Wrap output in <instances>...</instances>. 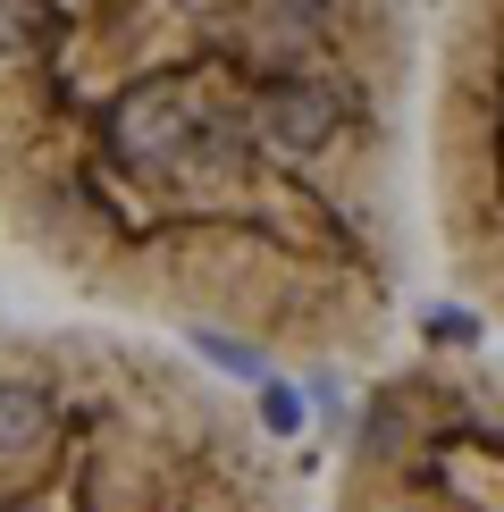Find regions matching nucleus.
I'll use <instances>...</instances> for the list:
<instances>
[{"mask_svg": "<svg viewBox=\"0 0 504 512\" xmlns=\"http://www.w3.org/2000/svg\"><path fill=\"white\" fill-rule=\"evenodd\" d=\"M404 9H0V227L76 303L370 361L404 294Z\"/></svg>", "mask_w": 504, "mask_h": 512, "instance_id": "f257e3e1", "label": "nucleus"}, {"mask_svg": "<svg viewBox=\"0 0 504 512\" xmlns=\"http://www.w3.org/2000/svg\"><path fill=\"white\" fill-rule=\"evenodd\" d=\"M0 512H303V496L177 353L0 311Z\"/></svg>", "mask_w": 504, "mask_h": 512, "instance_id": "f03ea898", "label": "nucleus"}, {"mask_svg": "<svg viewBox=\"0 0 504 512\" xmlns=\"http://www.w3.org/2000/svg\"><path fill=\"white\" fill-rule=\"evenodd\" d=\"M328 512H504V353L378 378Z\"/></svg>", "mask_w": 504, "mask_h": 512, "instance_id": "7ed1b4c3", "label": "nucleus"}, {"mask_svg": "<svg viewBox=\"0 0 504 512\" xmlns=\"http://www.w3.org/2000/svg\"><path fill=\"white\" fill-rule=\"evenodd\" d=\"M429 194L454 277L504 319V9H454L429 84Z\"/></svg>", "mask_w": 504, "mask_h": 512, "instance_id": "20e7f679", "label": "nucleus"}]
</instances>
